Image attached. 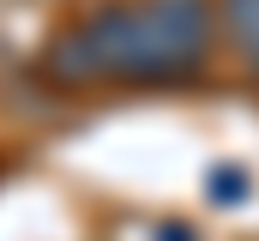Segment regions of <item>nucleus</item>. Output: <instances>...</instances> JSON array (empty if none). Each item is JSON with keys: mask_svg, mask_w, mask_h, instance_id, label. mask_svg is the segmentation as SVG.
<instances>
[{"mask_svg": "<svg viewBox=\"0 0 259 241\" xmlns=\"http://www.w3.org/2000/svg\"><path fill=\"white\" fill-rule=\"evenodd\" d=\"M211 49L205 0H115L66 24L42 49V72L66 91L91 85H169Z\"/></svg>", "mask_w": 259, "mask_h": 241, "instance_id": "f257e3e1", "label": "nucleus"}, {"mask_svg": "<svg viewBox=\"0 0 259 241\" xmlns=\"http://www.w3.org/2000/svg\"><path fill=\"white\" fill-rule=\"evenodd\" d=\"M217 18H223L229 43L241 49V60L253 66V78H259V0H217Z\"/></svg>", "mask_w": 259, "mask_h": 241, "instance_id": "f03ea898", "label": "nucleus"}]
</instances>
